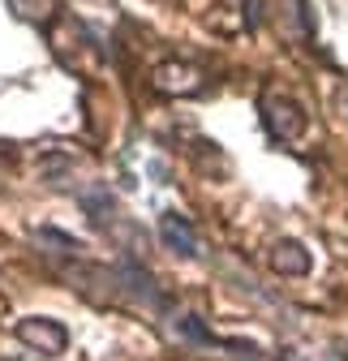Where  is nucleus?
Masks as SVG:
<instances>
[{
  "mask_svg": "<svg viewBox=\"0 0 348 361\" xmlns=\"http://www.w3.org/2000/svg\"><path fill=\"white\" fill-rule=\"evenodd\" d=\"M13 336H18L30 353H43V357H56V353H65V344H69V331H65L56 319H43V314H26V319H18Z\"/></svg>",
  "mask_w": 348,
  "mask_h": 361,
  "instance_id": "obj_1",
  "label": "nucleus"
},
{
  "mask_svg": "<svg viewBox=\"0 0 348 361\" xmlns=\"http://www.w3.org/2000/svg\"><path fill=\"white\" fill-rule=\"evenodd\" d=\"M271 267L280 276H306L310 271V250L301 241H275L271 245Z\"/></svg>",
  "mask_w": 348,
  "mask_h": 361,
  "instance_id": "obj_5",
  "label": "nucleus"
},
{
  "mask_svg": "<svg viewBox=\"0 0 348 361\" xmlns=\"http://www.w3.org/2000/svg\"><path fill=\"white\" fill-rule=\"evenodd\" d=\"M9 9H13V18L39 26V22H48L56 13V0H9Z\"/></svg>",
  "mask_w": 348,
  "mask_h": 361,
  "instance_id": "obj_7",
  "label": "nucleus"
},
{
  "mask_svg": "<svg viewBox=\"0 0 348 361\" xmlns=\"http://www.w3.org/2000/svg\"><path fill=\"white\" fill-rule=\"evenodd\" d=\"M284 361H335L331 353H306V348H288Z\"/></svg>",
  "mask_w": 348,
  "mask_h": 361,
  "instance_id": "obj_9",
  "label": "nucleus"
},
{
  "mask_svg": "<svg viewBox=\"0 0 348 361\" xmlns=\"http://www.w3.org/2000/svg\"><path fill=\"white\" fill-rule=\"evenodd\" d=\"M177 327H181V336H189L194 344H215V340H211V331H206V327L194 319V314H181V319H177Z\"/></svg>",
  "mask_w": 348,
  "mask_h": 361,
  "instance_id": "obj_8",
  "label": "nucleus"
},
{
  "mask_svg": "<svg viewBox=\"0 0 348 361\" xmlns=\"http://www.w3.org/2000/svg\"><path fill=\"white\" fill-rule=\"evenodd\" d=\"M202 86V69L189 61H163L155 69V90H163V95H198Z\"/></svg>",
  "mask_w": 348,
  "mask_h": 361,
  "instance_id": "obj_3",
  "label": "nucleus"
},
{
  "mask_svg": "<svg viewBox=\"0 0 348 361\" xmlns=\"http://www.w3.org/2000/svg\"><path fill=\"white\" fill-rule=\"evenodd\" d=\"M263 125L275 142H292L306 133V112L288 95H263Z\"/></svg>",
  "mask_w": 348,
  "mask_h": 361,
  "instance_id": "obj_2",
  "label": "nucleus"
},
{
  "mask_svg": "<svg viewBox=\"0 0 348 361\" xmlns=\"http://www.w3.org/2000/svg\"><path fill=\"white\" fill-rule=\"evenodd\" d=\"M159 237H163V245H168L172 254H181V258H198V254H202V241H198V233H194V224H189L185 215H177V211L159 215Z\"/></svg>",
  "mask_w": 348,
  "mask_h": 361,
  "instance_id": "obj_4",
  "label": "nucleus"
},
{
  "mask_svg": "<svg viewBox=\"0 0 348 361\" xmlns=\"http://www.w3.org/2000/svg\"><path fill=\"white\" fill-rule=\"evenodd\" d=\"M77 198H82V211H91L95 224H108V219H112V194H108L104 185H91V190L77 194Z\"/></svg>",
  "mask_w": 348,
  "mask_h": 361,
  "instance_id": "obj_6",
  "label": "nucleus"
}]
</instances>
